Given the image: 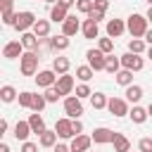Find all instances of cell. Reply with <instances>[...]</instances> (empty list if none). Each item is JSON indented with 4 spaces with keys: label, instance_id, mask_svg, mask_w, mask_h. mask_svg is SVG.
Masks as SVG:
<instances>
[{
    "label": "cell",
    "instance_id": "1",
    "mask_svg": "<svg viewBox=\"0 0 152 152\" xmlns=\"http://www.w3.org/2000/svg\"><path fill=\"white\" fill-rule=\"evenodd\" d=\"M147 17L145 14H138V12H133L131 17H128V21H126V31L133 36V38H145V33H147Z\"/></svg>",
    "mask_w": 152,
    "mask_h": 152
},
{
    "label": "cell",
    "instance_id": "2",
    "mask_svg": "<svg viewBox=\"0 0 152 152\" xmlns=\"http://www.w3.org/2000/svg\"><path fill=\"white\" fill-rule=\"evenodd\" d=\"M38 52H24L19 57V69L24 76H36L38 74Z\"/></svg>",
    "mask_w": 152,
    "mask_h": 152
},
{
    "label": "cell",
    "instance_id": "3",
    "mask_svg": "<svg viewBox=\"0 0 152 152\" xmlns=\"http://www.w3.org/2000/svg\"><path fill=\"white\" fill-rule=\"evenodd\" d=\"M86 59H88V66L93 71H104V64H107V55L100 50V48H93L86 52Z\"/></svg>",
    "mask_w": 152,
    "mask_h": 152
},
{
    "label": "cell",
    "instance_id": "4",
    "mask_svg": "<svg viewBox=\"0 0 152 152\" xmlns=\"http://www.w3.org/2000/svg\"><path fill=\"white\" fill-rule=\"evenodd\" d=\"M38 19H36V14L33 12H28V10H24V12H17V21H14V28L19 31V33H26V31H31L33 28V24H36Z\"/></svg>",
    "mask_w": 152,
    "mask_h": 152
},
{
    "label": "cell",
    "instance_id": "5",
    "mask_svg": "<svg viewBox=\"0 0 152 152\" xmlns=\"http://www.w3.org/2000/svg\"><path fill=\"white\" fill-rule=\"evenodd\" d=\"M64 114L69 119H78L83 114V102L76 97V95H66L64 97Z\"/></svg>",
    "mask_w": 152,
    "mask_h": 152
},
{
    "label": "cell",
    "instance_id": "6",
    "mask_svg": "<svg viewBox=\"0 0 152 152\" xmlns=\"http://www.w3.org/2000/svg\"><path fill=\"white\" fill-rule=\"evenodd\" d=\"M145 66V59L140 55H133V52H126L121 55V69H128V71H140Z\"/></svg>",
    "mask_w": 152,
    "mask_h": 152
},
{
    "label": "cell",
    "instance_id": "7",
    "mask_svg": "<svg viewBox=\"0 0 152 152\" xmlns=\"http://www.w3.org/2000/svg\"><path fill=\"white\" fill-rule=\"evenodd\" d=\"M107 109H109L112 116H126V114L131 112V109H128V102H126L124 97H109Z\"/></svg>",
    "mask_w": 152,
    "mask_h": 152
},
{
    "label": "cell",
    "instance_id": "8",
    "mask_svg": "<svg viewBox=\"0 0 152 152\" xmlns=\"http://www.w3.org/2000/svg\"><path fill=\"white\" fill-rule=\"evenodd\" d=\"M90 138H93V142H95V145H107V142H114L116 131L100 126V128H95V131H93V135H90Z\"/></svg>",
    "mask_w": 152,
    "mask_h": 152
},
{
    "label": "cell",
    "instance_id": "9",
    "mask_svg": "<svg viewBox=\"0 0 152 152\" xmlns=\"http://www.w3.org/2000/svg\"><path fill=\"white\" fill-rule=\"evenodd\" d=\"M55 133H57L62 140H66V138H76V135H74V128H71V119H69V116L57 119V124H55Z\"/></svg>",
    "mask_w": 152,
    "mask_h": 152
},
{
    "label": "cell",
    "instance_id": "10",
    "mask_svg": "<svg viewBox=\"0 0 152 152\" xmlns=\"http://www.w3.org/2000/svg\"><path fill=\"white\" fill-rule=\"evenodd\" d=\"M21 55H24L21 40H10V43H5V48H2V57H5V59H17V57H21Z\"/></svg>",
    "mask_w": 152,
    "mask_h": 152
},
{
    "label": "cell",
    "instance_id": "11",
    "mask_svg": "<svg viewBox=\"0 0 152 152\" xmlns=\"http://www.w3.org/2000/svg\"><path fill=\"white\" fill-rule=\"evenodd\" d=\"M55 83H57V74H55L52 69L38 71V76H36V86H38V88H52Z\"/></svg>",
    "mask_w": 152,
    "mask_h": 152
},
{
    "label": "cell",
    "instance_id": "12",
    "mask_svg": "<svg viewBox=\"0 0 152 152\" xmlns=\"http://www.w3.org/2000/svg\"><path fill=\"white\" fill-rule=\"evenodd\" d=\"M90 145H93V138L90 135H76V138H71V152H90Z\"/></svg>",
    "mask_w": 152,
    "mask_h": 152
},
{
    "label": "cell",
    "instance_id": "13",
    "mask_svg": "<svg viewBox=\"0 0 152 152\" xmlns=\"http://www.w3.org/2000/svg\"><path fill=\"white\" fill-rule=\"evenodd\" d=\"M81 26H83V24H81L74 14H69V17H66V21L62 24V33H64L66 38H71V36H76V33L81 31Z\"/></svg>",
    "mask_w": 152,
    "mask_h": 152
},
{
    "label": "cell",
    "instance_id": "14",
    "mask_svg": "<svg viewBox=\"0 0 152 152\" xmlns=\"http://www.w3.org/2000/svg\"><path fill=\"white\" fill-rule=\"evenodd\" d=\"M81 33H83V38L95 40V38H100V26H97L93 19H86V21H83V26H81Z\"/></svg>",
    "mask_w": 152,
    "mask_h": 152
},
{
    "label": "cell",
    "instance_id": "15",
    "mask_svg": "<svg viewBox=\"0 0 152 152\" xmlns=\"http://www.w3.org/2000/svg\"><path fill=\"white\" fill-rule=\"evenodd\" d=\"M57 90L62 93V95H71V90H74V76H69V74H62V76H57Z\"/></svg>",
    "mask_w": 152,
    "mask_h": 152
},
{
    "label": "cell",
    "instance_id": "16",
    "mask_svg": "<svg viewBox=\"0 0 152 152\" xmlns=\"http://www.w3.org/2000/svg\"><path fill=\"white\" fill-rule=\"evenodd\" d=\"M124 31H126L124 19H109V21H107V36H109V38H119Z\"/></svg>",
    "mask_w": 152,
    "mask_h": 152
},
{
    "label": "cell",
    "instance_id": "17",
    "mask_svg": "<svg viewBox=\"0 0 152 152\" xmlns=\"http://www.w3.org/2000/svg\"><path fill=\"white\" fill-rule=\"evenodd\" d=\"M38 43H40V38H38L33 31H26V33H21V45H24L28 52H38Z\"/></svg>",
    "mask_w": 152,
    "mask_h": 152
},
{
    "label": "cell",
    "instance_id": "18",
    "mask_svg": "<svg viewBox=\"0 0 152 152\" xmlns=\"http://www.w3.org/2000/svg\"><path fill=\"white\" fill-rule=\"evenodd\" d=\"M26 121H28V126H31V131H33V133H38V135L48 131V128H45V121H43V116H40L38 112H33V114H28V119H26Z\"/></svg>",
    "mask_w": 152,
    "mask_h": 152
},
{
    "label": "cell",
    "instance_id": "19",
    "mask_svg": "<svg viewBox=\"0 0 152 152\" xmlns=\"http://www.w3.org/2000/svg\"><path fill=\"white\" fill-rule=\"evenodd\" d=\"M31 133H33V131H31V126H28V121H17V124H14V138H17V140H21V142H26Z\"/></svg>",
    "mask_w": 152,
    "mask_h": 152
},
{
    "label": "cell",
    "instance_id": "20",
    "mask_svg": "<svg viewBox=\"0 0 152 152\" xmlns=\"http://www.w3.org/2000/svg\"><path fill=\"white\" fill-rule=\"evenodd\" d=\"M48 43H50V48H52L55 52H62V50H66V48L71 45V40H69L64 33H59V36H52Z\"/></svg>",
    "mask_w": 152,
    "mask_h": 152
},
{
    "label": "cell",
    "instance_id": "21",
    "mask_svg": "<svg viewBox=\"0 0 152 152\" xmlns=\"http://www.w3.org/2000/svg\"><path fill=\"white\" fill-rule=\"evenodd\" d=\"M66 17H69V10H66V7H62V5H52V10H50V19H52L55 24H64Z\"/></svg>",
    "mask_w": 152,
    "mask_h": 152
},
{
    "label": "cell",
    "instance_id": "22",
    "mask_svg": "<svg viewBox=\"0 0 152 152\" xmlns=\"http://www.w3.org/2000/svg\"><path fill=\"white\" fill-rule=\"evenodd\" d=\"M128 116H131V121H133V124H145L150 114H147V109H145V107H140V104H133V109L128 112Z\"/></svg>",
    "mask_w": 152,
    "mask_h": 152
},
{
    "label": "cell",
    "instance_id": "23",
    "mask_svg": "<svg viewBox=\"0 0 152 152\" xmlns=\"http://www.w3.org/2000/svg\"><path fill=\"white\" fill-rule=\"evenodd\" d=\"M69 66H71L69 57H55V59H52V71H55L57 76L66 74V71H69Z\"/></svg>",
    "mask_w": 152,
    "mask_h": 152
},
{
    "label": "cell",
    "instance_id": "24",
    "mask_svg": "<svg viewBox=\"0 0 152 152\" xmlns=\"http://www.w3.org/2000/svg\"><path fill=\"white\" fill-rule=\"evenodd\" d=\"M31 31H33L38 38H48V36H50V21H48V19H38Z\"/></svg>",
    "mask_w": 152,
    "mask_h": 152
},
{
    "label": "cell",
    "instance_id": "25",
    "mask_svg": "<svg viewBox=\"0 0 152 152\" xmlns=\"http://www.w3.org/2000/svg\"><path fill=\"white\" fill-rule=\"evenodd\" d=\"M104 71L116 76L121 71V57H114V55H107V64H104Z\"/></svg>",
    "mask_w": 152,
    "mask_h": 152
},
{
    "label": "cell",
    "instance_id": "26",
    "mask_svg": "<svg viewBox=\"0 0 152 152\" xmlns=\"http://www.w3.org/2000/svg\"><path fill=\"white\" fill-rule=\"evenodd\" d=\"M124 95H126V102L138 104V102H140V97H142V88L133 83V86H128V88H126V93H124Z\"/></svg>",
    "mask_w": 152,
    "mask_h": 152
},
{
    "label": "cell",
    "instance_id": "27",
    "mask_svg": "<svg viewBox=\"0 0 152 152\" xmlns=\"http://www.w3.org/2000/svg\"><path fill=\"white\" fill-rule=\"evenodd\" d=\"M57 133L55 131H45V133H40L38 135V142H40V147H55L57 145Z\"/></svg>",
    "mask_w": 152,
    "mask_h": 152
},
{
    "label": "cell",
    "instance_id": "28",
    "mask_svg": "<svg viewBox=\"0 0 152 152\" xmlns=\"http://www.w3.org/2000/svg\"><path fill=\"white\" fill-rule=\"evenodd\" d=\"M114 152H131V140L124 135V133H116V138H114Z\"/></svg>",
    "mask_w": 152,
    "mask_h": 152
},
{
    "label": "cell",
    "instance_id": "29",
    "mask_svg": "<svg viewBox=\"0 0 152 152\" xmlns=\"http://www.w3.org/2000/svg\"><path fill=\"white\" fill-rule=\"evenodd\" d=\"M114 81H116L119 86H124V88L133 86V71H128V69H121V71L114 76Z\"/></svg>",
    "mask_w": 152,
    "mask_h": 152
},
{
    "label": "cell",
    "instance_id": "30",
    "mask_svg": "<svg viewBox=\"0 0 152 152\" xmlns=\"http://www.w3.org/2000/svg\"><path fill=\"white\" fill-rule=\"evenodd\" d=\"M17 97H19V93H17L14 86H2V88H0V100H2V102H14Z\"/></svg>",
    "mask_w": 152,
    "mask_h": 152
},
{
    "label": "cell",
    "instance_id": "31",
    "mask_svg": "<svg viewBox=\"0 0 152 152\" xmlns=\"http://www.w3.org/2000/svg\"><path fill=\"white\" fill-rule=\"evenodd\" d=\"M107 102H109V97H107L104 93H93V95H90V104H93V109H104Z\"/></svg>",
    "mask_w": 152,
    "mask_h": 152
},
{
    "label": "cell",
    "instance_id": "32",
    "mask_svg": "<svg viewBox=\"0 0 152 152\" xmlns=\"http://www.w3.org/2000/svg\"><path fill=\"white\" fill-rule=\"evenodd\" d=\"M145 45H147V43H145L142 38H131V40H128V52L142 55V52H145Z\"/></svg>",
    "mask_w": 152,
    "mask_h": 152
},
{
    "label": "cell",
    "instance_id": "33",
    "mask_svg": "<svg viewBox=\"0 0 152 152\" xmlns=\"http://www.w3.org/2000/svg\"><path fill=\"white\" fill-rule=\"evenodd\" d=\"M97 48H100L104 55H112V52H114V38H109V36H107V38H97Z\"/></svg>",
    "mask_w": 152,
    "mask_h": 152
},
{
    "label": "cell",
    "instance_id": "34",
    "mask_svg": "<svg viewBox=\"0 0 152 152\" xmlns=\"http://www.w3.org/2000/svg\"><path fill=\"white\" fill-rule=\"evenodd\" d=\"M93 74H95V71H93L88 64H83V66H76V78H81L83 83H88V81L93 78Z\"/></svg>",
    "mask_w": 152,
    "mask_h": 152
},
{
    "label": "cell",
    "instance_id": "35",
    "mask_svg": "<svg viewBox=\"0 0 152 152\" xmlns=\"http://www.w3.org/2000/svg\"><path fill=\"white\" fill-rule=\"evenodd\" d=\"M17 100H19V107H24V109H31V104H33V93H28V90H21Z\"/></svg>",
    "mask_w": 152,
    "mask_h": 152
},
{
    "label": "cell",
    "instance_id": "36",
    "mask_svg": "<svg viewBox=\"0 0 152 152\" xmlns=\"http://www.w3.org/2000/svg\"><path fill=\"white\" fill-rule=\"evenodd\" d=\"M45 104H48V100H45V95H36V93H33V104H31V109L40 114V112L45 109Z\"/></svg>",
    "mask_w": 152,
    "mask_h": 152
},
{
    "label": "cell",
    "instance_id": "37",
    "mask_svg": "<svg viewBox=\"0 0 152 152\" xmlns=\"http://www.w3.org/2000/svg\"><path fill=\"white\" fill-rule=\"evenodd\" d=\"M76 10L88 17V14L93 12V0H76Z\"/></svg>",
    "mask_w": 152,
    "mask_h": 152
},
{
    "label": "cell",
    "instance_id": "38",
    "mask_svg": "<svg viewBox=\"0 0 152 152\" xmlns=\"http://www.w3.org/2000/svg\"><path fill=\"white\" fill-rule=\"evenodd\" d=\"M90 95H93V90H90V86H88V83L76 86V97H78V100H86V97H90Z\"/></svg>",
    "mask_w": 152,
    "mask_h": 152
},
{
    "label": "cell",
    "instance_id": "39",
    "mask_svg": "<svg viewBox=\"0 0 152 152\" xmlns=\"http://www.w3.org/2000/svg\"><path fill=\"white\" fill-rule=\"evenodd\" d=\"M43 95H45V100H48V102H57V100L62 97V93L57 90V86H52V88H45V93H43Z\"/></svg>",
    "mask_w": 152,
    "mask_h": 152
},
{
    "label": "cell",
    "instance_id": "40",
    "mask_svg": "<svg viewBox=\"0 0 152 152\" xmlns=\"http://www.w3.org/2000/svg\"><path fill=\"white\" fill-rule=\"evenodd\" d=\"M138 150H140V152H152V138H140Z\"/></svg>",
    "mask_w": 152,
    "mask_h": 152
},
{
    "label": "cell",
    "instance_id": "41",
    "mask_svg": "<svg viewBox=\"0 0 152 152\" xmlns=\"http://www.w3.org/2000/svg\"><path fill=\"white\" fill-rule=\"evenodd\" d=\"M93 10H97V12H107V10H109V0H93Z\"/></svg>",
    "mask_w": 152,
    "mask_h": 152
},
{
    "label": "cell",
    "instance_id": "42",
    "mask_svg": "<svg viewBox=\"0 0 152 152\" xmlns=\"http://www.w3.org/2000/svg\"><path fill=\"white\" fill-rule=\"evenodd\" d=\"M19 152H38V145L31 142V140H26V142H21V150Z\"/></svg>",
    "mask_w": 152,
    "mask_h": 152
},
{
    "label": "cell",
    "instance_id": "43",
    "mask_svg": "<svg viewBox=\"0 0 152 152\" xmlns=\"http://www.w3.org/2000/svg\"><path fill=\"white\" fill-rule=\"evenodd\" d=\"M88 19H93V21H95V24H100V21H102V19H104V12H97V10H93V12H90V14H88Z\"/></svg>",
    "mask_w": 152,
    "mask_h": 152
},
{
    "label": "cell",
    "instance_id": "44",
    "mask_svg": "<svg viewBox=\"0 0 152 152\" xmlns=\"http://www.w3.org/2000/svg\"><path fill=\"white\" fill-rule=\"evenodd\" d=\"M71 128H74V135H81L83 133V124L78 119H71Z\"/></svg>",
    "mask_w": 152,
    "mask_h": 152
},
{
    "label": "cell",
    "instance_id": "45",
    "mask_svg": "<svg viewBox=\"0 0 152 152\" xmlns=\"http://www.w3.org/2000/svg\"><path fill=\"white\" fill-rule=\"evenodd\" d=\"M52 152H71V147H69V145H64V142H57V145L52 147Z\"/></svg>",
    "mask_w": 152,
    "mask_h": 152
},
{
    "label": "cell",
    "instance_id": "46",
    "mask_svg": "<svg viewBox=\"0 0 152 152\" xmlns=\"http://www.w3.org/2000/svg\"><path fill=\"white\" fill-rule=\"evenodd\" d=\"M12 2H14V0H0V12H5V10H12Z\"/></svg>",
    "mask_w": 152,
    "mask_h": 152
},
{
    "label": "cell",
    "instance_id": "47",
    "mask_svg": "<svg viewBox=\"0 0 152 152\" xmlns=\"http://www.w3.org/2000/svg\"><path fill=\"white\" fill-rule=\"evenodd\" d=\"M57 5H62V7H66V10H69V7H74V5H76V0H59Z\"/></svg>",
    "mask_w": 152,
    "mask_h": 152
},
{
    "label": "cell",
    "instance_id": "48",
    "mask_svg": "<svg viewBox=\"0 0 152 152\" xmlns=\"http://www.w3.org/2000/svg\"><path fill=\"white\" fill-rule=\"evenodd\" d=\"M7 128H10V126H7V121L2 119V121H0V135H5V133H7Z\"/></svg>",
    "mask_w": 152,
    "mask_h": 152
},
{
    "label": "cell",
    "instance_id": "49",
    "mask_svg": "<svg viewBox=\"0 0 152 152\" xmlns=\"http://www.w3.org/2000/svg\"><path fill=\"white\" fill-rule=\"evenodd\" d=\"M147 45H152V28H147V33H145V38H142Z\"/></svg>",
    "mask_w": 152,
    "mask_h": 152
},
{
    "label": "cell",
    "instance_id": "50",
    "mask_svg": "<svg viewBox=\"0 0 152 152\" xmlns=\"http://www.w3.org/2000/svg\"><path fill=\"white\" fill-rule=\"evenodd\" d=\"M0 152H10V145L7 142H0Z\"/></svg>",
    "mask_w": 152,
    "mask_h": 152
},
{
    "label": "cell",
    "instance_id": "51",
    "mask_svg": "<svg viewBox=\"0 0 152 152\" xmlns=\"http://www.w3.org/2000/svg\"><path fill=\"white\" fill-rule=\"evenodd\" d=\"M145 17H147V21H152V7H147V14Z\"/></svg>",
    "mask_w": 152,
    "mask_h": 152
},
{
    "label": "cell",
    "instance_id": "52",
    "mask_svg": "<svg viewBox=\"0 0 152 152\" xmlns=\"http://www.w3.org/2000/svg\"><path fill=\"white\" fill-rule=\"evenodd\" d=\"M147 114H150V116H152V102H150V104H147Z\"/></svg>",
    "mask_w": 152,
    "mask_h": 152
},
{
    "label": "cell",
    "instance_id": "53",
    "mask_svg": "<svg viewBox=\"0 0 152 152\" xmlns=\"http://www.w3.org/2000/svg\"><path fill=\"white\" fill-rule=\"evenodd\" d=\"M147 57H150V59H152V45H150V48H147Z\"/></svg>",
    "mask_w": 152,
    "mask_h": 152
},
{
    "label": "cell",
    "instance_id": "54",
    "mask_svg": "<svg viewBox=\"0 0 152 152\" xmlns=\"http://www.w3.org/2000/svg\"><path fill=\"white\" fill-rule=\"evenodd\" d=\"M147 5H150V7H152V0H147Z\"/></svg>",
    "mask_w": 152,
    "mask_h": 152
},
{
    "label": "cell",
    "instance_id": "55",
    "mask_svg": "<svg viewBox=\"0 0 152 152\" xmlns=\"http://www.w3.org/2000/svg\"><path fill=\"white\" fill-rule=\"evenodd\" d=\"M43 2H45V0H43Z\"/></svg>",
    "mask_w": 152,
    "mask_h": 152
},
{
    "label": "cell",
    "instance_id": "56",
    "mask_svg": "<svg viewBox=\"0 0 152 152\" xmlns=\"http://www.w3.org/2000/svg\"><path fill=\"white\" fill-rule=\"evenodd\" d=\"M138 152H140V150H138Z\"/></svg>",
    "mask_w": 152,
    "mask_h": 152
}]
</instances>
